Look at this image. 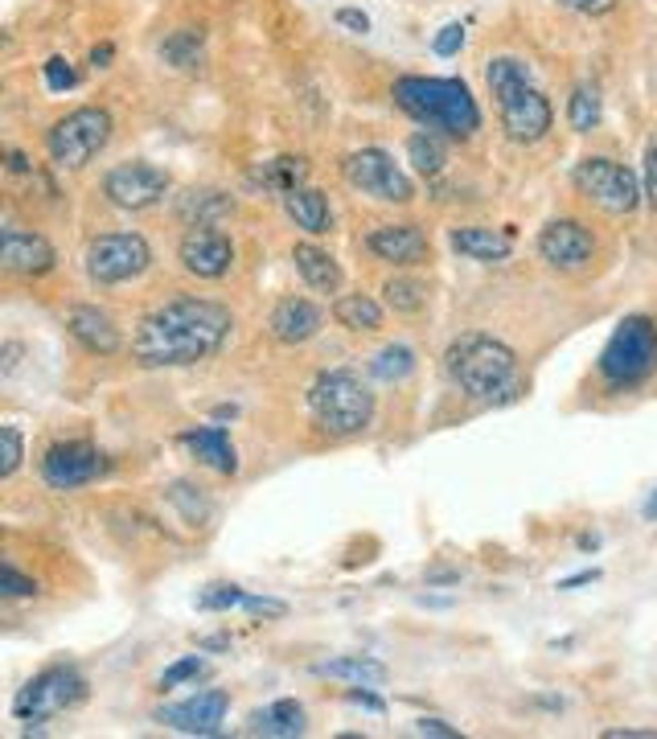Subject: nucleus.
I'll list each match as a JSON object with an SVG mask.
<instances>
[{"mask_svg": "<svg viewBox=\"0 0 657 739\" xmlns=\"http://www.w3.org/2000/svg\"><path fill=\"white\" fill-rule=\"evenodd\" d=\"M485 83L493 91V99H497L502 128H506L514 144H539L542 136L551 132V124H555L551 99L530 79V67L523 58H489Z\"/></svg>", "mask_w": 657, "mask_h": 739, "instance_id": "4", "label": "nucleus"}, {"mask_svg": "<svg viewBox=\"0 0 657 739\" xmlns=\"http://www.w3.org/2000/svg\"><path fill=\"white\" fill-rule=\"evenodd\" d=\"M448 243L460 255L477 259V263H502V259L514 255V238L506 231H493V226H456Z\"/></svg>", "mask_w": 657, "mask_h": 739, "instance_id": "24", "label": "nucleus"}, {"mask_svg": "<svg viewBox=\"0 0 657 739\" xmlns=\"http://www.w3.org/2000/svg\"><path fill=\"white\" fill-rule=\"evenodd\" d=\"M116 119L107 107H74L46 132V152L58 168H86L112 144Z\"/></svg>", "mask_w": 657, "mask_h": 739, "instance_id": "7", "label": "nucleus"}, {"mask_svg": "<svg viewBox=\"0 0 657 739\" xmlns=\"http://www.w3.org/2000/svg\"><path fill=\"white\" fill-rule=\"evenodd\" d=\"M444 370L460 387V395H469L477 403H514L523 395L518 357H514L506 341H497L489 333L456 337L448 353H444Z\"/></svg>", "mask_w": 657, "mask_h": 739, "instance_id": "2", "label": "nucleus"}, {"mask_svg": "<svg viewBox=\"0 0 657 739\" xmlns=\"http://www.w3.org/2000/svg\"><path fill=\"white\" fill-rule=\"evenodd\" d=\"M243 600H247L243 588H235V584H214V588H206L202 596H198V608H202V612H231V608H243Z\"/></svg>", "mask_w": 657, "mask_h": 739, "instance_id": "35", "label": "nucleus"}, {"mask_svg": "<svg viewBox=\"0 0 657 739\" xmlns=\"http://www.w3.org/2000/svg\"><path fill=\"white\" fill-rule=\"evenodd\" d=\"M407 161L415 165L420 177H439L444 165H448V152H444V140H439L432 128L427 132H415L407 140Z\"/></svg>", "mask_w": 657, "mask_h": 739, "instance_id": "32", "label": "nucleus"}, {"mask_svg": "<svg viewBox=\"0 0 657 739\" xmlns=\"http://www.w3.org/2000/svg\"><path fill=\"white\" fill-rule=\"evenodd\" d=\"M243 612H251V617H263V621H275V617H284L288 605L284 600H268V596H251L247 591V600H243Z\"/></svg>", "mask_w": 657, "mask_h": 739, "instance_id": "41", "label": "nucleus"}, {"mask_svg": "<svg viewBox=\"0 0 657 739\" xmlns=\"http://www.w3.org/2000/svg\"><path fill=\"white\" fill-rule=\"evenodd\" d=\"M67 329L86 353H99V357H116L119 345H124L119 325L112 320V313H103L99 304H74L67 313Z\"/></svg>", "mask_w": 657, "mask_h": 739, "instance_id": "19", "label": "nucleus"}, {"mask_svg": "<svg viewBox=\"0 0 657 739\" xmlns=\"http://www.w3.org/2000/svg\"><path fill=\"white\" fill-rule=\"evenodd\" d=\"M42 74H46V86H50L54 95H62V91H74V86H79V70L70 67L67 58H50V62L42 67Z\"/></svg>", "mask_w": 657, "mask_h": 739, "instance_id": "39", "label": "nucleus"}, {"mask_svg": "<svg viewBox=\"0 0 657 739\" xmlns=\"http://www.w3.org/2000/svg\"><path fill=\"white\" fill-rule=\"evenodd\" d=\"M0 596H9V600H34L37 584L30 575H21L13 563H4V567H0Z\"/></svg>", "mask_w": 657, "mask_h": 739, "instance_id": "37", "label": "nucleus"}, {"mask_svg": "<svg viewBox=\"0 0 657 739\" xmlns=\"http://www.w3.org/2000/svg\"><path fill=\"white\" fill-rule=\"evenodd\" d=\"M579 547H584V551H596V547H600V538H596V535H584V538H579Z\"/></svg>", "mask_w": 657, "mask_h": 739, "instance_id": "54", "label": "nucleus"}, {"mask_svg": "<svg viewBox=\"0 0 657 739\" xmlns=\"http://www.w3.org/2000/svg\"><path fill=\"white\" fill-rule=\"evenodd\" d=\"M600 572L591 567V572H579V575H567V579H559V591H572V588H584V584H596Z\"/></svg>", "mask_w": 657, "mask_h": 739, "instance_id": "49", "label": "nucleus"}, {"mask_svg": "<svg viewBox=\"0 0 657 739\" xmlns=\"http://www.w3.org/2000/svg\"><path fill=\"white\" fill-rule=\"evenodd\" d=\"M83 263H86L91 284L116 288V284H128V280H136V275L149 271L152 247L144 243V235H136V231H112V235L91 238Z\"/></svg>", "mask_w": 657, "mask_h": 739, "instance_id": "10", "label": "nucleus"}, {"mask_svg": "<svg viewBox=\"0 0 657 739\" xmlns=\"http://www.w3.org/2000/svg\"><path fill=\"white\" fill-rule=\"evenodd\" d=\"M169 189L173 177L165 168L149 165V161H124V165L103 173V198L119 210H132V214L161 206L169 198Z\"/></svg>", "mask_w": 657, "mask_h": 739, "instance_id": "12", "label": "nucleus"}, {"mask_svg": "<svg viewBox=\"0 0 657 739\" xmlns=\"http://www.w3.org/2000/svg\"><path fill=\"white\" fill-rule=\"evenodd\" d=\"M605 739H657V731H637V727H612Z\"/></svg>", "mask_w": 657, "mask_h": 739, "instance_id": "50", "label": "nucleus"}, {"mask_svg": "<svg viewBox=\"0 0 657 739\" xmlns=\"http://www.w3.org/2000/svg\"><path fill=\"white\" fill-rule=\"evenodd\" d=\"M86 699V678L79 666H46L42 673H34L13 699V715L21 723H46L54 715H67Z\"/></svg>", "mask_w": 657, "mask_h": 739, "instance_id": "8", "label": "nucleus"}, {"mask_svg": "<svg viewBox=\"0 0 657 739\" xmlns=\"http://www.w3.org/2000/svg\"><path fill=\"white\" fill-rule=\"evenodd\" d=\"M641 189H645V202L657 210V140L645 152V173H641Z\"/></svg>", "mask_w": 657, "mask_h": 739, "instance_id": "42", "label": "nucleus"}, {"mask_svg": "<svg viewBox=\"0 0 657 739\" xmlns=\"http://www.w3.org/2000/svg\"><path fill=\"white\" fill-rule=\"evenodd\" d=\"M202 673H206L202 654H189V657H181V661H173L169 670L161 673V687L173 690V687H181V682H193V678H202Z\"/></svg>", "mask_w": 657, "mask_h": 739, "instance_id": "38", "label": "nucleus"}, {"mask_svg": "<svg viewBox=\"0 0 657 739\" xmlns=\"http://www.w3.org/2000/svg\"><path fill=\"white\" fill-rule=\"evenodd\" d=\"M539 255L555 271H584L596 255V238L584 222L575 219H555L542 226L539 235Z\"/></svg>", "mask_w": 657, "mask_h": 739, "instance_id": "15", "label": "nucleus"}, {"mask_svg": "<svg viewBox=\"0 0 657 739\" xmlns=\"http://www.w3.org/2000/svg\"><path fill=\"white\" fill-rule=\"evenodd\" d=\"M231 308L206 296H177L140 317L132 333V362L144 370H186L210 362L231 341Z\"/></svg>", "mask_w": 657, "mask_h": 739, "instance_id": "1", "label": "nucleus"}, {"mask_svg": "<svg viewBox=\"0 0 657 739\" xmlns=\"http://www.w3.org/2000/svg\"><path fill=\"white\" fill-rule=\"evenodd\" d=\"M4 161H9V173H17V177L34 173V161H30L25 152H17V149H4Z\"/></svg>", "mask_w": 657, "mask_h": 739, "instance_id": "48", "label": "nucleus"}, {"mask_svg": "<svg viewBox=\"0 0 657 739\" xmlns=\"http://www.w3.org/2000/svg\"><path fill=\"white\" fill-rule=\"evenodd\" d=\"M657 370V325L649 317H624L600 350V378L612 390L641 387Z\"/></svg>", "mask_w": 657, "mask_h": 739, "instance_id": "6", "label": "nucleus"}, {"mask_svg": "<svg viewBox=\"0 0 657 739\" xmlns=\"http://www.w3.org/2000/svg\"><path fill=\"white\" fill-rule=\"evenodd\" d=\"M645 518L657 521V489H654V493H649V502H645Z\"/></svg>", "mask_w": 657, "mask_h": 739, "instance_id": "53", "label": "nucleus"}, {"mask_svg": "<svg viewBox=\"0 0 657 739\" xmlns=\"http://www.w3.org/2000/svg\"><path fill=\"white\" fill-rule=\"evenodd\" d=\"M181 444L193 453V460H202L206 469L222 472V477H235L238 472V453L231 436H226V427H214V423L189 427V432H181Z\"/></svg>", "mask_w": 657, "mask_h": 739, "instance_id": "21", "label": "nucleus"}, {"mask_svg": "<svg viewBox=\"0 0 657 739\" xmlns=\"http://www.w3.org/2000/svg\"><path fill=\"white\" fill-rule=\"evenodd\" d=\"M107 62H112V46H95V50H91V67L107 70Z\"/></svg>", "mask_w": 657, "mask_h": 739, "instance_id": "51", "label": "nucleus"}, {"mask_svg": "<svg viewBox=\"0 0 657 739\" xmlns=\"http://www.w3.org/2000/svg\"><path fill=\"white\" fill-rule=\"evenodd\" d=\"M0 263L9 275H21V280H42L54 271V247L34 231H21V226H4L0 235Z\"/></svg>", "mask_w": 657, "mask_h": 739, "instance_id": "17", "label": "nucleus"}, {"mask_svg": "<svg viewBox=\"0 0 657 739\" xmlns=\"http://www.w3.org/2000/svg\"><path fill=\"white\" fill-rule=\"evenodd\" d=\"M395 103L423 128L444 132L453 140H469L481 132V107L460 79H432V74H403L390 86Z\"/></svg>", "mask_w": 657, "mask_h": 739, "instance_id": "3", "label": "nucleus"}, {"mask_svg": "<svg viewBox=\"0 0 657 739\" xmlns=\"http://www.w3.org/2000/svg\"><path fill=\"white\" fill-rule=\"evenodd\" d=\"M320 325H325V313H320L313 301H304V296H284L268 317V329L280 345H304V341H313V337L320 333Z\"/></svg>", "mask_w": 657, "mask_h": 739, "instance_id": "20", "label": "nucleus"}, {"mask_svg": "<svg viewBox=\"0 0 657 739\" xmlns=\"http://www.w3.org/2000/svg\"><path fill=\"white\" fill-rule=\"evenodd\" d=\"M235 206L226 193L219 189H189L186 198L177 202V214L189 222V226H219V219H226Z\"/></svg>", "mask_w": 657, "mask_h": 739, "instance_id": "28", "label": "nucleus"}, {"mask_svg": "<svg viewBox=\"0 0 657 739\" xmlns=\"http://www.w3.org/2000/svg\"><path fill=\"white\" fill-rule=\"evenodd\" d=\"M313 673L317 678H338V682H350V687H383L387 682V666L374 661V657H329V661H317Z\"/></svg>", "mask_w": 657, "mask_h": 739, "instance_id": "26", "label": "nucleus"}, {"mask_svg": "<svg viewBox=\"0 0 657 739\" xmlns=\"http://www.w3.org/2000/svg\"><path fill=\"white\" fill-rule=\"evenodd\" d=\"M575 189L612 219H624V214H633L645 202L641 177L629 165L612 161V156H584L575 165Z\"/></svg>", "mask_w": 657, "mask_h": 739, "instance_id": "9", "label": "nucleus"}, {"mask_svg": "<svg viewBox=\"0 0 657 739\" xmlns=\"http://www.w3.org/2000/svg\"><path fill=\"white\" fill-rule=\"evenodd\" d=\"M308 415L329 436H357L374 420V390L354 370H325L308 387Z\"/></svg>", "mask_w": 657, "mask_h": 739, "instance_id": "5", "label": "nucleus"}, {"mask_svg": "<svg viewBox=\"0 0 657 739\" xmlns=\"http://www.w3.org/2000/svg\"><path fill=\"white\" fill-rule=\"evenodd\" d=\"M333 320L350 333H378L383 329V304L366 292H345L333 301Z\"/></svg>", "mask_w": 657, "mask_h": 739, "instance_id": "27", "label": "nucleus"}, {"mask_svg": "<svg viewBox=\"0 0 657 739\" xmlns=\"http://www.w3.org/2000/svg\"><path fill=\"white\" fill-rule=\"evenodd\" d=\"M0 448H4V465H0V477L9 481V477H17V469H21V460H25V444H21V432L13 427V423H4L0 427Z\"/></svg>", "mask_w": 657, "mask_h": 739, "instance_id": "36", "label": "nucleus"}, {"mask_svg": "<svg viewBox=\"0 0 657 739\" xmlns=\"http://www.w3.org/2000/svg\"><path fill=\"white\" fill-rule=\"evenodd\" d=\"M308 731V715L296 699H275L263 711H255L247 719V736H268V739H296Z\"/></svg>", "mask_w": 657, "mask_h": 739, "instance_id": "23", "label": "nucleus"}, {"mask_svg": "<svg viewBox=\"0 0 657 739\" xmlns=\"http://www.w3.org/2000/svg\"><path fill=\"white\" fill-rule=\"evenodd\" d=\"M107 472V456L91 439H58L42 453V481L58 493L83 489Z\"/></svg>", "mask_w": 657, "mask_h": 739, "instance_id": "13", "label": "nucleus"}, {"mask_svg": "<svg viewBox=\"0 0 657 739\" xmlns=\"http://www.w3.org/2000/svg\"><path fill=\"white\" fill-rule=\"evenodd\" d=\"M345 703H350V706H362V711H371V715H387V703H383L378 694H371L366 687L345 690Z\"/></svg>", "mask_w": 657, "mask_h": 739, "instance_id": "43", "label": "nucleus"}, {"mask_svg": "<svg viewBox=\"0 0 657 739\" xmlns=\"http://www.w3.org/2000/svg\"><path fill=\"white\" fill-rule=\"evenodd\" d=\"M255 177H259V185H263V189H271V193L288 198L292 189H301V185H304V177H308V165H304V156H275V161H263Z\"/></svg>", "mask_w": 657, "mask_h": 739, "instance_id": "30", "label": "nucleus"}, {"mask_svg": "<svg viewBox=\"0 0 657 739\" xmlns=\"http://www.w3.org/2000/svg\"><path fill=\"white\" fill-rule=\"evenodd\" d=\"M427 584H460V572H432Z\"/></svg>", "mask_w": 657, "mask_h": 739, "instance_id": "52", "label": "nucleus"}, {"mask_svg": "<svg viewBox=\"0 0 657 739\" xmlns=\"http://www.w3.org/2000/svg\"><path fill=\"white\" fill-rule=\"evenodd\" d=\"M432 50H436L439 58H456V54L465 50V25H460V21L444 25V30L432 37Z\"/></svg>", "mask_w": 657, "mask_h": 739, "instance_id": "40", "label": "nucleus"}, {"mask_svg": "<svg viewBox=\"0 0 657 739\" xmlns=\"http://www.w3.org/2000/svg\"><path fill=\"white\" fill-rule=\"evenodd\" d=\"M600 116H605V107H600V91L596 86H575L572 99H567V119H572V128L579 136H588L600 128Z\"/></svg>", "mask_w": 657, "mask_h": 739, "instance_id": "34", "label": "nucleus"}, {"mask_svg": "<svg viewBox=\"0 0 657 739\" xmlns=\"http://www.w3.org/2000/svg\"><path fill=\"white\" fill-rule=\"evenodd\" d=\"M366 251L378 255L383 263H395V268H415L432 255V243L423 235V226L390 222V226H374L366 235Z\"/></svg>", "mask_w": 657, "mask_h": 739, "instance_id": "18", "label": "nucleus"}, {"mask_svg": "<svg viewBox=\"0 0 657 739\" xmlns=\"http://www.w3.org/2000/svg\"><path fill=\"white\" fill-rule=\"evenodd\" d=\"M341 177L350 189L366 193L383 206H407L415 198V185L403 168L395 165V156L387 149H357L341 161Z\"/></svg>", "mask_w": 657, "mask_h": 739, "instance_id": "11", "label": "nucleus"}, {"mask_svg": "<svg viewBox=\"0 0 657 739\" xmlns=\"http://www.w3.org/2000/svg\"><path fill=\"white\" fill-rule=\"evenodd\" d=\"M181 493H193V485H186V481H177V485H173V493H169V497H173V502H186ZM198 505H206L202 497H198ZM186 518H189V521H202V518H206V509H193V505H186Z\"/></svg>", "mask_w": 657, "mask_h": 739, "instance_id": "47", "label": "nucleus"}, {"mask_svg": "<svg viewBox=\"0 0 657 739\" xmlns=\"http://www.w3.org/2000/svg\"><path fill=\"white\" fill-rule=\"evenodd\" d=\"M284 214L296 226H301L304 235H325L329 226H333V210H329V198L320 193V189H308V185H301V189H292L284 198Z\"/></svg>", "mask_w": 657, "mask_h": 739, "instance_id": "25", "label": "nucleus"}, {"mask_svg": "<svg viewBox=\"0 0 657 739\" xmlns=\"http://www.w3.org/2000/svg\"><path fill=\"white\" fill-rule=\"evenodd\" d=\"M226 711H231V694L226 690H198L186 703L161 706L156 719L181 731V736H219L222 723H226Z\"/></svg>", "mask_w": 657, "mask_h": 739, "instance_id": "16", "label": "nucleus"}, {"mask_svg": "<svg viewBox=\"0 0 657 739\" xmlns=\"http://www.w3.org/2000/svg\"><path fill=\"white\" fill-rule=\"evenodd\" d=\"M161 58H165L173 70H202L206 34L202 30H173V34L161 42Z\"/></svg>", "mask_w": 657, "mask_h": 739, "instance_id": "29", "label": "nucleus"}, {"mask_svg": "<svg viewBox=\"0 0 657 739\" xmlns=\"http://www.w3.org/2000/svg\"><path fill=\"white\" fill-rule=\"evenodd\" d=\"M563 9H572V13H608L617 0H559Z\"/></svg>", "mask_w": 657, "mask_h": 739, "instance_id": "46", "label": "nucleus"}, {"mask_svg": "<svg viewBox=\"0 0 657 739\" xmlns=\"http://www.w3.org/2000/svg\"><path fill=\"white\" fill-rule=\"evenodd\" d=\"M338 25L354 30V34H371V17L362 9H338Z\"/></svg>", "mask_w": 657, "mask_h": 739, "instance_id": "45", "label": "nucleus"}, {"mask_svg": "<svg viewBox=\"0 0 657 739\" xmlns=\"http://www.w3.org/2000/svg\"><path fill=\"white\" fill-rule=\"evenodd\" d=\"M415 736H436V739H456L460 731L448 727L444 719H415Z\"/></svg>", "mask_w": 657, "mask_h": 739, "instance_id": "44", "label": "nucleus"}, {"mask_svg": "<svg viewBox=\"0 0 657 739\" xmlns=\"http://www.w3.org/2000/svg\"><path fill=\"white\" fill-rule=\"evenodd\" d=\"M177 259L198 280H222L235 268V243H231V235H222L219 226H189L177 247Z\"/></svg>", "mask_w": 657, "mask_h": 739, "instance_id": "14", "label": "nucleus"}, {"mask_svg": "<svg viewBox=\"0 0 657 739\" xmlns=\"http://www.w3.org/2000/svg\"><path fill=\"white\" fill-rule=\"evenodd\" d=\"M383 296L395 313H403V317H415L427 308V284L415 280V275H390L387 284H383Z\"/></svg>", "mask_w": 657, "mask_h": 739, "instance_id": "33", "label": "nucleus"}, {"mask_svg": "<svg viewBox=\"0 0 657 739\" xmlns=\"http://www.w3.org/2000/svg\"><path fill=\"white\" fill-rule=\"evenodd\" d=\"M415 366H420V357L403 341H395V345H387V350H378L371 357V374L378 383H403V378L415 374Z\"/></svg>", "mask_w": 657, "mask_h": 739, "instance_id": "31", "label": "nucleus"}, {"mask_svg": "<svg viewBox=\"0 0 657 739\" xmlns=\"http://www.w3.org/2000/svg\"><path fill=\"white\" fill-rule=\"evenodd\" d=\"M292 263H296L301 280L313 288V292H320V296H338L341 292L345 271H341V263L325 251V247H317V243H296V247H292Z\"/></svg>", "mask_w": 657, "mask_h": 739, "instance_id": "22", "label": "nucleus"}]
</instances>
